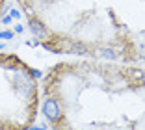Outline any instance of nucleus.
Instances as JSON below:
<instances>
[{
	"mask_svg": "<svg viewBox=\"0 0 145 130\" xmlns=\"http://www.w3.org/2000/svg\"><path fill=\"white\" fill-rule=\"evenodd\" d=\"M43 113H45V117H47L50 123H56L61 117L60 106H58V102H56L54 99H47V101L43 102Z\"/></svg>",
	"mask_w": 145,
	"mask_h": 130,
	"instance_id": "obj_1",
	"label": "nucleus"
},
{
	"mask_svg": "<svg viewBox=\"0 0 145 130\" xmlns=\"http://www.w3.org/2000/svg\"><path fill=\"white\" fill-rule=\"evenodd\" d=\"M30 30H32V34L35 35V39H45L48 35L45 24H41L37 19H32V21H30Z\"/></svg>",
	"mask_w": 145,
	"mask_h": 130,
	"instance_id": "obj_2",
	"label": "nucleus"
},
{
	"mask_svg": "<svg viewBox=\"0 0 145 130\" xmlns=\"http://www.w3.org/2000/svg\"><path fill=\"white\" fill-rule=\"evenodd\" d=\"M67 52H71V54H88V48L82 43H71L67 46Z\"/></svg>",
	"mask_w": 145,
	"mask_h": 130,
	"instance_id": "obj_3",
	"label": "nucleus"
},
{
	"mask_svg": "<svg viewBox=\"0 0 145 130\" xmlns=\"http://www.w3.org/2000/svg\"><path fill=\"white\" fill-rule=\"evenodd\" d=\"M101 54H103V58H115V52L112 48H104V50H101Z\"/></svg>",
	"mask_w": 145,
	"mask_h": 130,
	"instance_id": "obj_4",
	"label": "nucleus"
},
{
	"mask_svg": "<svg viewBox=\"0 0 145 130\" xmlns=\"http://www.w3.org/2000/svg\"><path fill=\"white\" fill-rule=\"evenodd\" d=\"M9 17L11 19H21V11H19V9H11V11H9Z\"/></svg>",
	"mask_w": 145,
	"mask_h": 130,
	"instance_id": "obj_5",
	"label": "nucleus"
},
{
	"mask_svg": "<svg viewBox=\"0 0 145 130\" xmlns=\"http://www.w3.org/2000/svg\"><path fill=\"white\" fill-rule=\"evenodd\" d=\"M13 32H0V39H11Z\"/></svg>",
	"mask_w": 145,
	"mask_h": 130,
	"instance_id": "obj_6",
	"label": "nucleus"
},
{
	"mask_svg": "<svg viewBox=\"0 0 145 130\" xmlns=\"http://www.w3.org/2000/svg\"><path fill=\"white\" fill-rule=\"evenodd\" d=\"M30 76H32V78H39V76H41V71H35V69H32V71H30Z\"/></svg>",
	"mask_w": 145,
	"mask_h": 130,
	"instance_id": "obj_7",
	"label": "nucleus"
},
{
	"mask_svg": "<svg viewBox=\"0 0 145 130\" xmlns=\"http://www.w3.org/2000/svg\"><path fill=\"white\" fill-rule=\"evenodd\" d=\"M2 22H4V24H9V22H11V17H9V15H4V17H2Z\"/></svg>",
	"mask_w": 145,
	"mask_h": 130,
	"instance_id": "obj_8",
	"label": "nucleus"
},
{
	"mask_svg": "<svg viewBox=\"0 0 145 130\" xmlns=\"http://www.w3.org/2000/svg\"><path fill=\"white\" fill-rule=\"evenodd\" d=\"M15 32L22 34V32H24V26H22V24H17V26H15Z\"/></svg>",
	"mask_w": 145,
	"mask_h": 130,
	"instance_id": "obj_9",
	"label": "nucleus"
},
{
	"mask_svg": "<svg viewBox=\"0 0 145 130\" xmlns=\"http://www.w3.org/2000/svg\"><path fill=\"white\" fill-rule=\"evenodd\" d=\"M28 130H45V126H32V128H28Z\"/></svg>",
	"mask_w": 145,
	"mask_h": 130,
	"instance_id": "obj_10",
	"label": "nucleus"
},
{
	"mask_svg": "<svg viewBox=\"0 0 145 130\" xmlns=\"http://www.w3.org/2000/svg\"><path fill=\"white\" fill-rule=\"evenodd\" d=\"M141 80H143V82H145V71L141 73Z\"/></svg>",
	"mask_w": 145,
	"mask_h": 130,
	"instance_id": "obj_11",
	"label": "nucleus"
},
{
	"mask_svg": "<svg viewBox=\"0 0 145 130\" xmlns=\"http://www.w3.org/2000/svg\"><path fill=\"white\" fill-rule=\"evenodd\" d=\"M2 48H4V45H2V43H0V50H2Z\"/></svg>",
	"mask_w": 145,
	"mask_h": 130,
	"instance_id": "obj_12",
	"label": "nucleus"
},
{
	"mask_svg": "<svg viewBox=\"0 0 145 130\" xmlns=\"http://www.w3.org/2000/svg\"><path fill=\"white\" fill-rule=\"evenodd\" d=\"M143 59H145V54H143Z\"/></svg>",
	"mask_w": 145,
	"mask_h": 130,
	"instance_id": "obj_13",
	"label": "nucleus"
}]
</instances>
